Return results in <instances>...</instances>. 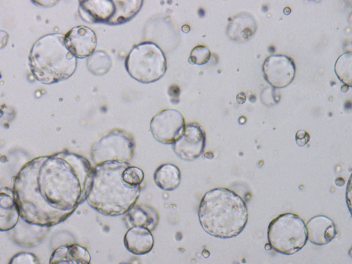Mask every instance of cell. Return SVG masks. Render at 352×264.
<instances>
[{
    "label": "cell",
    "mask_w": 352,
    "mask_h": 264,
    "mask_svg": "<svg viewBox=\"0 0 352 264\" xmlns=\"http://www.w3.org/2000/svg\"><path fill=\"white\" fill-rule=\"evenodd\" d=\"M20 218L14 191L10 188L0 190V231L12 230Z\"/></svg>",
    "instance_id": "obj_16"
},
{
    "label": "cell",
    "mask_w": 352,
    "mask_h": 264,
    "mask_svg": "<svg viewBox=\"0 0 352 264\" xmlns=\"http://www.w3.org/2000/svg\"><path fill=\"white\" fill-rule=\"evenodd\" d=\"M120 264H128V263H121Z\"/></svg>",
    "instance_id": "obj_32"
},
{
    "label": "cell",
    "mask_w": 352,
    "mask_h": 264,
    "mask_svg": "<svg viewBox=\"0 0 352 264\" xmlns=\"http://www.w3.org/2000/svg\"><path fill=\"white\" fill-rule=\"evenodd\" d=\"M3 115V112L1 111H0V117H1Z\"/></svg>",
    "instance_id": "obj_31"
},
{
    "label": "cell",
    "mask_w": 352,
    "mask_h": 264,
    "mask_svg": "<svg viewBox=\"0 0 352 264\" xmlns=\"http://www.w3.org/2000/svg\"><path fill=\"white\" fill-rule=\"evenodd\" d=\"M92 172L89 161L68 152L29 162L20 170L14 184L20 217L42 227L65 221L86 199Z\"/></svg>",
    "instance_id": "obj_1"
},
{
    "label": "cell",
    "mask_w": 352,
    "mask_h": 264,
    "mask_svg": "<svg viewBox=\"0 0 352 264\" xmlns=\"http://www.w3.org/2000/svg\"><path fill=\"white\" fill-rule=\"evenodd\" d=\"M9 35L8 32L0 31V49L4 48L8 42Z\"/></svg>",
    "instance_id": "obj_27"
},
{
    "label": "cell",
    "mask_w": 352,
    "mask_h": 264,
    "mask_svg": "<svg viewBox=\"0 0 352 264\" xmlns=\"http://www.w3.org/2000/svg\"><path fill=\"white\" fill-rule=\"evenodd\" d=\"M116 8L114 16L109 22V25H120L132 19L141 9V0H113Z\"/></svg>",
    "instance_id": "obj_20"
},
{
    "label": "cell",
    "mask_w": 352,
    "mask_h": 264,
    "mask_svg": "<svg viewBox=\"0 0 352 264\" xmlns=\"http://www.w3.org/2000/svg\"><path fill=\"white\" fill-rule=\"evenodd\" d=\"M185 127L184 115L173 109L160 111L151 123V130L155 139L166 144H173L177 141L183 135Z\"/></svg>",
    "instance_id": "obj_8"
},
{
    "label": "cell",
    "mask_w": 352,
    "mask_h": 264,
    "mask_svg": "<svg viewBox=\"0 0 352 264\" xmlns=\"http://www.w3.org/2000/svg\"><path fill=\"white\" fill-rule=\"evenodd\" d=\"M341 89L342 92L346 93L349 90V86L344 85V86L342 87Z\"/></svg>",
    "instance_id": "obj_29"
},
{
    "label": "cell",
    "mask_w": 352,
    "mask_h": 264,
    "mask_svg": "<svg viewBox=\"0 0 352 264\" xmlns=\"http://www.w3.org/2000/svg\"><path fill=\"white\" fill-rule=\"evenodd\" d=\"M135 140L129 132L113 129L102 135L93 144L91 159L96 165L108 162H127L133 159Z\"/></svg>",
    "instance_id": "obj_7"
},
{
    "label": "cell",
    "mask_w": 352,
    "mask_h": 264,
    "mask_svg": "<svg viewBox=\"0 0 352 264\" xmlns=\"http://www.w3.org/2000/svg\"><path fill=\"white\" fill-rule=\"evenodd\" d=\"M268 240L277 252L285 255L294 254L301 250L308 241L306 224L294 214H281L270 224Z\"/></svg>",
    "instance_id": "obj_6"
},
{
    "label": "cell",
    "mask_w": 352,
    "mask_h": 264,
    "mask_svg": "<svg viewBox=\"0 0 352 264\" xmlns=\"http://www.w3.org/2000/svg\"><path fill=\"white\" fill-rule=\"evenodd\" d=\"M116 11L113 0L80 1L79 14L87 23H109Z\"/></svg>",
    "instance_id": "obj_12"
},
{
    "label": "cell",
    "mask_w": 352,
    "mask_h": 264,
    "mask_svg": "<svg viewBox=\"0 0 352 264\" xmlns=\"http://www.w3.org/2000/svg\"><path fill=\"white\" fill-rule=\"evenodd\" d=\"M86 65L93 74L102 76L108 73L112 67L111 57L103 50L95 51L87 57Z\"/></svg>",
    "instance_id": "obj_21"
},
{
    "label": "cell",
    "mask_w": 352,
    "mask_h": 264,
    "mask_svg": "<svg viewBox=\"0 0 352 264\" xmlns=\"http://www.w3.org/2000/svg\"><path fill=\"white\" fill-rule=\"evenodd\" d=\"M210 58V49L206 46L198 45L191 51L188 62L192 65H204L208 63Z\"/></svg>",
    "instance_id": "obj_23"
},
{
    "label": "cell",
    "mask_w": 352,
    "mask_h": 264,
    "mask_svg": "<svg viewBox=\"0 0 352 264\" xmlns=\"http://www.w3.org/2000/svg\"><path fill=\"white\" fill-rule=\"evenodd\" d=\"M124 221L128 228H143L154 231L160 222V215L155 208L149 204H138L124 214Z\"/></svg>",
    "instance_id": "obj_13"
},
{
    "label": "cell",
    "mask_w": 352,
    "mask_h": 264,
    "mask_svg": "<svg viewBox=\"0 0 352 264\" xmlns=\"http://www.w3.org/2000/svg\"><path fill=\"white\" fill-rule=\"evenodd\" d=\"M89 252L78 245H65L56 249L52 254L50 264H91Z\"/></svg>",
    "instance_id": "obj_18"
},
{
    "label": "cell",
    "mask_w": 352,
    "mask_h": 264,
    "mask_svg": "<svg viewBox=\"0 0 352 264\" xmlns=\"http://www.w3.org/2000/svg\"><path fill=\"white\" fill-rule=\"evenodd\" d=\"M264 77L276 88L289 85L296 76V65L292 58L285 55L269 56L263 65Z\"/></svg>",
    "instance_id": "obj_10"
},
{
    "label": "cell",
    "mask_w": 352,
    "mask_h": 264,
    "mask_svg": "<svg viewBox=\"0 0 352 264\" xmlns=\"http://www.w3.org/2000/svg\"><path fill=\"white\" fill-rule=\"evenodd\" d=\"M154 182L160 189L173 191L181 184L180 169L172 164H162L155 172Z\"/></svg>",
    "instance_id": "obj_19"
},
{
    "label": "cell",
    "mask_w": 352,
    "mask_h": 264,
    "mask_svg": "<svg viewBox=\"0 0 352 264\" xmlns=\"http://www.w3.org/2000/svg\"><path fill=\"white\" fill-rule=\"evenodd\" d=\"M308 241L316 245H324L336 236L337 229L332 219L326 216H316L307 224Z\"/></svg>",
    "instance_id": "obj_14"
},
{
    "label": "cell",
    "mask_w": 352,
    "mask_h": 264,
    "mask_svg": "<svg viewBox=\"0 0 352 264\" xmlns=\"http://www.w3.org/2000/svg\"><path fill=\"white\" fill-rule=\"evenodd\" d=\"M144 177V175L142 170L132 166L126 168L122 174L124 182L132 187L140 186Z\"/></svg>",
    "instance_id": "obj_24"
},
{
    "label": "cell",
    "mask_w": 352,
    "mask_h": 264,
    "mask_svg": "<svg viewBox=\"0 0 352 264\" xmlns=\"http://www.w3.org/2000/svg\"><path fill=\"white\" fill-rule=\"evenodd\" d=\"M297 144L300 146H305L310 140V135L305 131H299L296 134Z\"/></svg>",
    "instance_id": "obj_26"
},
{
    "label": "cell",
    "mask_w": 352,
    "mask_h": 264,
    "mask_svg": "<svg viewBox=\"0 0 352 264\" xmlns=\"http://www.w3.org/2000/svg\"></svg>",
    "instance_id": "obj_33"
},
{
    "label": "cell",
    "mask_w": 352,
    "mask_h": 264,
    "mask_svg": "<svg viewBox=\"0 0 352 264\" xmlns=\"http://www.w3.org/2000/svg\"><path fill=\"white\" fill-rule=\"evenodd\" d=\"M284 13L285 15H289L291 13V9L289 8H285Z\"/></svg>",
    "instance_id": "obj_30"
},
{
    "label": "cell",
    "mask_w": 352,
    "mask_h": 264,
    "mask_svg": "<svg viewBox=\"0 0 352 264\" xmlns=\"http://www.w3.org/2000/svg\"><path fill=\"white\" fill-rule=\"evenodd\" d=\"M9 264H41V263L34 254L21 252L14 256Z\"/></svg>",
    "instance_id": "obj_25"
},
{
    "label": "cell",
    "mask_w": 352,
    "mask_h": 264,
    "mask_svg": "<svg viewBox=\"0 0 352 264\" xmlns=\"http://www.w3.org/2000/svg\"><path fill=\"white\" fill-rule=\"evenodd\" d=\"M65 36L52 34L39 38L29 55V66L36 80L50 85L69 78L76 72L77 58L66 47Z\"/></svg>",
    "instance_id": "obj_4"
},
{
    "label": "cell",
    "mask_w": 352,
    "mask_h": 264,
    "mask_svg": "<svg viewBox=\"0 0 352 264\" xmlns=\"http://www.w3.org/2000/svg\"><path fill=\"white\" fill-rule=\"evenodd\" d=\"M248 210L239 195L226 188H215L204 195L199 204L201 226L210 236L221 239L236 237L248 221Z\"/></svg>",
    "instance_id": "obj_3"
},
{
    "label": "cell",
    "mask_w": 352,
    "mask_h": 264,
    "mask_svg": "<svg viewBox=\"0 0 352 264\" xmlns=\"http://www.w3.org/2000/svg\"><path fill=\"white\" fill-rule=\"evenodd\" d=\"M237 102L239 103V104H244L246 101V96L245 95V94L243 93H241L238 96H237Z\"/></svg>",
    "instance_id": "obj_28"
},
{
    "label": "cell",
    "mask_w": 352,
    "mask_h": 264,
    "mask_svg": "<svg viewBox=\"0 0 352 264\" xmlns=\"http://www.w3.org/2000/svg\"><path fill=\"white\" fill-rule=\"evenodd\" d=\"M335 71L337 76L345 85L352 86V53L346 52L341 55L336 63Z\"/></svg>",
    "instance_id": "obj_22"
},
{
    "label": "cell",
    "mask_w": 352,
    "mask_h": 264,
    "mask_svg": "<svg viewBox=\"0 0 352 264\" xmlns=\"http://www.w3.org/2000/svg\"><path fill=\"white\" fill-rule=\"evenodd\" d=\"M65 44L76 58H84L96 51L97 36L90 28L76 26L65 35Z\"/></svg>",
    "instance_id": "obj_11"
},
{
    "label": "cell",
    "mask_w": 352,
    "mask_h": 264,
    "mask_svg": "<svg viewBox=\"0 0 352 264\" xmlns=\"http://www.w3.org/2000/svg\"><path fill=\"white\" fill-rule=\"evenodd\" d=\"M124 245L126 250L135 255L150 253L155 245L152 232L143 228H132L126 233Z\"/></svg>",
    "instance_id": "obj_17"
},
{
    "label": "cell",
    "mask_w": 352,
    "mask_h": 264,
    "mask_svg": "<svg viewBox=\"0 0 352 264\" xmlns=\"http://www.w3.org/2000/svg\"><path fill=\"white\" fill-rule=\"evenodd\" d=\"M125 67L135 80L145 84L162 78L166 71L167 62L163 51L155 43H142L129 54Z\"/></svg>",
    "instance_id": "obj_5"
},
{
    "label": "cell",
    "mask_w": 352,
    "mask_h": 264,
    "mask_svg": "<svg viewBox=\"0 0 352 264\" xmlns=\"http://www.w3.org/2000/svg\"><path fill=\"white\" fill-rule=\"evenodd\" d=\"M206 144V134L204 128L198 123L192 122L186 125L183 135L173 144L176 155L185 161H193L204 153Z\"/></svg>",
    "instance_id": "obj_9"
},
{
    "label": "cell",
    "mask_w": 352,
    "mask_h": 264,
    "mask_svg": "<svg viewBox=\"0 0 352 264\" xmlns=\"http://www.w3.org/2000/svg\"><path fill=\"white\" fill-rule=\"evenodd\" d=\"M131 165L108 162L93 167L92 179L85 201L99 213L109 217L122 216L135 205L141 187L127 185L124 171Z\"/></svg>",
    "instance_id": "obj_2"
},
{
    "label": "cell",
    "mask_w": 352,
    "mask_h": 264,
    "mask_svg": "<svg viewBox=\"0 0 352 264\" xmlns=\"http://www.w3.org/2000/svg\"><path fill=\"white\" fill-rule=\"evenodd\" d=\"M257 24L252 14L244 12L234 16L227 27L228 37L234 41L250 40L256 32Z\"/></svg>",
    "instance_id": "obj_15"
}]
</instances>
